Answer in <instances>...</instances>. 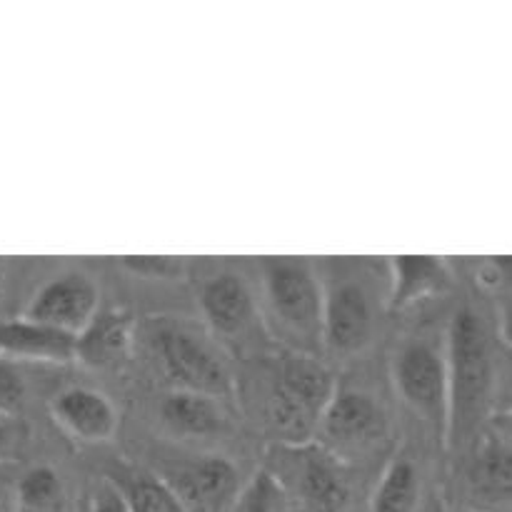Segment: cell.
<instances>
[{
    "label": "cell",
    "mask_w": 512,
    "mask_h": 512,
    "mask_svg": "<svg viewBox=\"0 0 512 512\" xmlns=\"http://www.w3.org/2000/svg\"><path fill=\"white\" fill-rule=\"evenodd\" d=\"M490 350L483 323L470 310H460L450 325L448 353V430L465 440L483 418L490 395Z\"/></svg>",
    "instance_id": "6da1fadb"
},
{
    "label": "cell",
    "mask_w": 512,
    "mask_h": 512,
    "mask_svg": "<svg viewBox=\"0 0 512 512\" xmlns=\"http://www.w3.org/2000/svg\"><path fill=\"white\" fill-rule=\"evenodd\" d=\"M338 393L328 370L313 358L290 355L280 368L273 395V425L290 443H303L318 430L320 415Z\"/></svg>",
    "instance_id": "7a4b0ae2"
},
{
    "label": "cell",
    "mask_w": 512,
    "mask_h": 512,
    "mask_svg": "<svg viewBox=\"0 0 512 512\" xmlns=\"http://www.w3.org/2000/svg\"><path fill=\"white\" fill-rule=\"evenodd\" d=\"M153 350L163 373L188 393L220 398L230 393V373L213 345L180 323H165L153 333Z\"/></svg>",
    "instance_id": "3957f363"
},
{
    "label": "cell",
    "mask_w": 512,
    "mask_h": 512,
    "mask_svg": "<svg viewBox=\"0 0 512 512\" xmlns=\"http://www.w3.org/2000/svg\"><path fill=\"white\" fill-rule=\"evenodd\" d=\"M395 385L405 403L435 425H448V360L430 343H410L395 358Z\"/></svg>",
    "instance_id": "277c9868"
},
{
    "label": "cell",
    "mask_w": 512,
    "mask_h": 512,
    "mask_svg": "<svg viewBox=\"0 0 512 512\" xmlns=\"http://www.w3.org/2000/svg\"><path fill=\"white\" fill-rule=\"evenodd\" d=\"M265 288L275 315L290 330L303 335L323 330V295L308 263L288 258L273 260L265 268Z\"/></svg>",
    "instance_id": "5b68a950"
},
{
    "label": "cell",
    "mask_w": 512,
    "mask_h": 512,
    "mask_svg": "<svg viewBox=\"0 0 512 512\" xmlns=\"http://www.w3.org/2000/svg\"><path fill=\"white\" fill-rule=\"evenodd\" d=\"M98 313V285L83 273H65L45 283L25 308L23 318L80 335Z\"/></svg>",
    "instance_id": "8992f818"
},
{
    "label": "cell",
    "mask_w": 512,
    "mask_h": 512,
    "mask_svg": "<svg viewBox=\"0 0 512 512\" xmlns=\"http://www.w3.org/2000/svg\"><path fill=\"white\" fill-rule=\"evenodd\" d=\"M373 330V305L360 283H340L323 298V338L338 353L360 350Z\"/></svg>",
    "instance_id": "52a82bcc"
},
{
    "label": "cell",
    "mask_w": 512,
    "mask_h": 512,
    "mask_svg": "<svg viewBox=\"0 0 512 512\" xmlns=\"http://www.w3.org/2000/svg\"><path fill=\"white\" fill-rule=\"evenodd\" d=\"M0 358L33 363H70L78 360V335L63 333L28 318L0 323Z\"/></svg>",
    "instance_id": "ba28073f"
},
{
    "label": "cell",
    "mask_w": 512,
    "mask_h": 512,
    "mask_svg": "<svg viewBox=\"0 0 512 512\" xmlns=\"http://www.w3.org/2000/svg\"><path fill=\"white\" fill-rule=\"evenodd\" d=\"M53 415L70 435L85 443H105L118 428L113 405L98 390L70 388L53 400Z\"/></svg>",
    "instance_id": "9c48e42d"
},
{
    "label": "cell",
    "mask_w": 512,
    "mask_h": 512,
    "mask_svg": "<svg viewBox=\"0 0 512 512\" xmlns=\"http://www.w3.org/2000/svg\"><path fill=\"white\" fill-rule=\"evenodd\" d=\"M320 430L330 443L355 448L378 438L383 430V415L368 395L335 393L320 415Z\"/></svg>",
    "instance_id": "30bf717a"
},
{
    "label": "cell",
    "mask_w": 512,
    "mask_h": 512,
    "mask_svg": "<svg viewBox=\"0 0 512 512\" xmlns=\"http://www.w3.org/2000/svg\"><path fill=\"white\" fill-rule=\"evenodd\" d=\"M200 308L218 333H240L253 315V298L243 278L223 273L203 285Z\"/></svg>",
    "instance_id": "8fae6325"
},
{
    "label": "cell",
    "mask_w": 512,
    "mask_h": 512,
    "mask_svg": "<svg viewBox=\"0 0 512 512\" xmlns=\"http://www.w3.org/2000/svg\"><path fill=\"white\" fill-rule=\"evenodd\" d=\"M235 480H238V473L228 460L205 458L183 470L175 480L173 490L180 503L185 505V510H188V505L198 510H213L233 493Z\"/></svg>",
    "instance_id": "7c38bea8"
},
{
    "label": "cell",
    "mask_w": 512,
    "mask_h": 512,
    "mask_svg": "<svg viewBox=\"0 0 512 512\" xmlns=\"http://www.w3.org/2000/svg\"><path fill=\"white\" fill-rule=\"evenodd\" d=\"M130 318L120 310L95 313L88 328L78 335V360L88 365H113L128 350Z\"/></svg>",
    "instance_id": "4fadbf2b"
},
{
    "label": "cell",
    "mask_w": 512,
    "mask_h": 512,
    "mask_svg": "<svg viewBox=\"0 0 512 512\" xmlns=\"http://www.w3.org/2000/svg\"><path fill=\"white\" fill-rule=\"evenodd\" d=\"M448 283V275L440 260L425 255H400L393 260V305L405 308L410 303L438 293Z\"/></svg>",
    "instance_id": "5bb4252c"
},
{
    "label": "cell",
    "mask_w": 512,
    "mask_h": 512,
    "mask_svg": "<svg viewBox=\"0 0 512 512\" xmlns=\"http://www.w3.org/2000/svg\"><path fill=\"white\" fill-rule=\"evenodd\" d=\"M160 415L170 428L185 435H208L220 428V410L213 398L188 390H173L165 395Z\"/></svg>",
    "instance_id": "9a60e30c"
},
{
    "label": "cell",
    "mask_w": 512,
    "mask_h": 512,
    "mask_svg": "<svg viewBox=\"0 0 512 512\" xmlns=\"http://www.w3.org/2000/svg\"><path fill=\"white\" fill-rule=\"evenodd\" d=\"M300 493L308 512H340L348 500L343 478L320 458L308 460L300 470Z\"/></svg>",
    "instance_id": "2e32d148"
},
{
    "label": "cell",
    "mask_w": 512,
    "mask_h": 512,
    "mask_svg": "<svg viewBox=\"0 0 512 512\" xmlns=\"http://www.w3.org/2000/svg\"><path fill=\"white\" fill-rule=\"evenodd\" d=\"M420 498L418 470L408 460H395L385 470L373 498V512H415Z\"/></svg>",
    "instance_id": "e0dca14e"
},
{
    "label": "cell",
    "mask_w": 512,
    "mask_h": 512,
    "mask_svg": "<svg viewBox=\"0 0 512 512\" xmlns=\"http://www.w3.org/2000/svg\"><path fill=\"white\" fill-rule=\"evenodd\" d=\"M473 485L480 495L512 500V450L503 445L485 448L475 460Z\"/></svg>",
    "instance_id": "ac0fdd59"
},
{
    "label": "cell",
    "mask_w": 512,
    "mask_h": 512,
    "mask_svg": "<svg viewBox=\"0 0 512 512\" xmlns=\"http://www.w3.org/2000/svg\"><path fill=\"white\" fill-rule=\"evenodd\" d=\"M115 488L123 495L130 512H188L175 495L173 485L148 478V475H138L130 483L115 485Z\"/></svg>",
    "instance_id": "d6986e66"
},
{
    "label": "cell",
    "mask_w": 512,
    "mask_h": 512,
    "mask_svg": "<svg viewBox=\"0 0 512 512\" xmlns=\"http://www.w3.org/2000/svg\"><path fill=\"white\" fill-rule=\"evenodd\" d=\"M20 512H60L63 488L50 468H35L23 475L18 485Z\"/></svg>",
    "instance_id": "ffe728a7"
},
{
    "label": "cell",
    "mask_w": 512,
    "mask_h": 512,
    "mask_svg": "<svg viewBox=\"0 0 512 512\" xmlns=\"http://www.w3.org/2000/svg\"><path fill=\"white\" fill-rule=\"evenodd\" d=\"M235 512H285V495L268 473H260L243 490Z\"/></svg>",
    "instance_id": "44dd1931"
},
{
    "label": "cell",
    "mask_w": 512,
    "mask_h": 512,
    "mask_svg": "<svg viewBox=\"0 0 512 512\" xmlns=\"http://www.w3.org/2000/svg\"><path fill=\"white\" fill-rule=\"evenodd\" d=\"M120 263L128 270L138 275H148V278H178L183 273V263L178 258H120Z\"/></svg>",
    "instance_id": "7402d4cb"
},
{
    "label": "cell",
    "mask_w": 512,
    "mask_h": 512,
    "mask_svg": "<svg viewBox=\"0 0 512 512\" xmlns=\"http://www.w3.org/2000/svg\"><path fill=\"white\" fill-rule=\"evenodd\" d=\"M20 398H23V383L8 360L0 358V413L8 415L20 403Z\"/></svg>",
    "instance_id": "603a6c76"
},
{
    "label": "cell",
    "mask_w": 512,
    "mask_h": 512,
    "mask_svg": "<svg viewBox=\"0 0 512 512\" xmlns=\"http://www.w3.org/2000/svg\"><path fill=\"white\" fill-rule=\"evenodd\" d=\"M93 512H130L123 495L113 483H103L93 498Z\"/></svg>",
    "instance_id": "cb8c5ba5"
},
{
    "label": "cell",
    "mask_w": 512,
    "mask_h": 512,
    "mask_svg": "<svg viewBox=\"0 0 512 512\" xmlns=\"http://www.w3.org/2000/svg\"><path fill=\"white\" fill-rule=\"evenodd\" d=\"M10 440V425H8V415L0 413V450H5Z\"/></svg>",
    "instance_id": "d4e9b609"
},
{
    "label": "cell",
    "mask_w": 512,
    "mask_h": 512,
    "mask_svg": "<svg viewBox=\"0 0 512 512\" xmlns=\"http://www.w3.org/2000/svg\"><path fill=\"white\" fill-rule=\"evenodd\" d=\"M3 293H5V260L0 258V303H3Z\"/></svg>",
    "instance_id": "484cf974"
},
{
    "label": "cell",
    "mask_w": 512,
    "mask_h": 512,
    "mask_svg": "<svg viewBox=\"0 0 512 512\" xmlns=\"http://www.w3.org/2000/svg\"><path fill=\"white\" fill-rule=\"evenodd\" d=\"M505 423H508L510 428H512V415H508V418H505Z\"/></svg>",
    "instance_id": "4316f807"
}]
</instances>
